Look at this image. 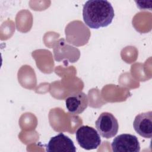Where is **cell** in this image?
<instances>
[{
	"label": "cell",
	"instance_id": "obj_7",
	"mask_svg": "<svg viewBox=\"0 0 152 152\" xmlns=\"http://www.w3.org/2000/svg\"><path fill=\"white\" fill-rule=\"evenodd\" d=\"M88 98L84 92L75 93L65 99V106L68 111L73 115L83 113L87 107Z\"/></svg>",
	"mask_w": 152,
	"mask_h": 152
},
{
	"label": "cell",
	"instance_id": "obj_5",
	"mask_svg": "<svg viewBox=\"0 0 152 152\" xmlns=\"http://www.w3.org/2000/svg\"><path fill=\"white\" fill-rule=\"evenodd\" d=\"M46 151L75 152L76 148L72 140L62 132L51 137L46 145Z\"/></svg>",
	"mask_w": 152,
	"mask_h": 152
},
{
	"label": "cell",
	"instance_id": "obj_1",
	"mask_svg": "<svg viewBox=\"0 0 152 152\" xmlns=\"http://www.w3.org/2000/svg\"><path fill=\"white\" fill-rule=\"evenodd\" d=\"M114 15L112 5L106 0H89L83 5V20L91 28L98 29L109 26Z\"/></svg>",
	"mask_w": 152,
	"mask_h": 152
},
{
	"label": "cell",
	"instance_id": "obj_2",
	"mask_svg": "<svg viewBox=\"0 0 152 152\" xmlns=\"http://www.w3.org/2000/svg\"><path fill=\"white\" fill-rule=\"evenodd\" d=\"M75 137L80 146L87 150L96 149L101 144L99 132L88 125L79 127L75 132Z\"/></svg>",
	"mask_w": 152,
	"mask_h": 152
},
{
	"label": "cell",
	"instance_id": "obj_6",
	"mask_svg": "<svg viewBox=\"0 0 152 152\" xmlns=\"http://www.w3.org/2000/svg\"><path fill=\"white\" fill-rule=\"evenodd\" d=\"M134 130L140 136L145 138L152 137V112H143L137 115L133 122Z\"/></svg>",
	"mask_w": 152,
	"mask_h": 152
},
{
	"label": "cell",
	"instance_id": "obj_3",
	"mask_svg": "<svg viewBox=\"0 0 152 152\" xmlns=\"http://www.w3.org/2000/svg\"><path fill=\"white\" fill-rule=\"evenodd\" d=\"M99 134L103 138L109 139L116 135L119 125L116 118L109 112H103L95 122Z\"/></svg>",
	"mask_w": 152,
	"mask_h": 152
},
{
	"label": "cell",
	"instance_id": "obj_4",
	"mask_svg": "<svg viewBox=\"0 0 152 152\" xmlns=\"http://www.w3.org/2000/svg\"><path fill=\"white\" fill-rule=\"evenodd\" d=\"M112 150L114 152H139L140 145L135 135L122 134L116 137L112 144Z\"/></svg>",
	"mask_w": 152,
	"mask_h": 152
}]
</instances>
